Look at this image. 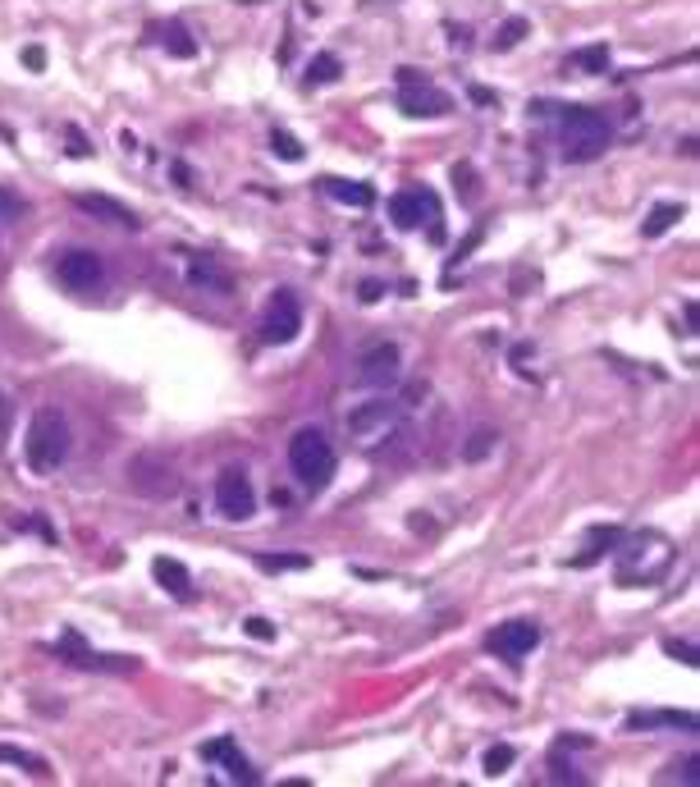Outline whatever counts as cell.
Instances as JSON below:
<instances>
[{
    "instance_id": "cell-1",
    "label": "cell",
    "mask_w": 700,
    "mask_h": 787,
    "mask_svg": "<svg viewBox=\"0 0 700 787\" xmlns=\"http://www.w3.org/2000/svg\"><path fill=\"white\" fill-rule=\"evenodd\" d=\"M23 458L37 476L55 472L69 458V421L55 408H37L28 421V440H23Z\"/></svg>"
},
{
    "instance_id": "cell-2",
    "label": "cell",
    "mask_w": 700,
    "mask_h": 787,
    "mask_svg": "<svg viewBox=\"0 0 700 787\" xmlns=\"http://www.w3.org/2000/svg\"><path fill=\"white\" fill-rule=\"evenodd\" d=\"M668 563H673V545L659 531H641L632 540H618V582L623 586L655 582V577H664Z\"/></svg>"
},
{
    "instance_id": "cell-3",
    "label": "cell",
    "mask_w": 700,
    "mask_h": 787,
    "mask_svg": "<svg viewBox=\"0 0 700 787\" xmlns=\"http://www.w3.org/2000/svg\"><path fill=\"white\" fill-rule=\"evenodd\" d=\"M559 142H563V156H568V161H577V165L595 161V156H604V147H609V124H604V115L591 106H563Z\"/></svg>"
},
{
    "instance_id": "cell-4",
    "label": "cell",
    "mask_w": 700,
    "mask_h": 787,
    "mask_svg": "<svg viewBox=\"0 0 700 787\" xmlns=\"http://www.w3.org/2000/svg\"><path fill=\"white\" fill-rule=\"evenodd\" d=\"M289 472L298 476V486L307 490H325L334 476V444L325 440L316 426H307V431H298L289 440Z\"/></svg>"
},
{
    "instance_id": "cell-5",
    "label": "cell",
    "mask_w": 700,
    "mask_h": 787,
    "mask_svg": "<svg viewBox=\"0 0 700 787\" xmlns=\"http://www.w3.org/2000/svg\"><path fill=\"white\" fill-rule=\"evenodd\" d=\"M399 426H403V408L394 399H371L348 412V440H357L362 449H376V444L394 440Z\"/></svg>"
},
{
    "instance_id": "cell-6",
    "label": "cell",
    "mask_w": 700,
    "mask_h": 787,
    "mask_svg": "<svg viewBox=\"0 0 700 787\" xmlns=\"http://www.w3.org/2000/svg\"><path fill=\"white\" fill-rule=\"evenodd\" d=\"M399 106H403V115H412V119H444L453 110V101H449V92H440L426 74L399 69Z\"/></svg>"
},
{
    "instance_id": "cell-7",
    "label": "cell",
    "mask_w": 700,
    "mask_h": 787,
    "mask_svg": "<svg viewBox=\"0 0 700 787\" xmlns=\"http://www.w3.org/2000/svg\"><path fill=\"white\" fill-rule=\"evenodd\" d=\"M389 220L399 229H421L431 225V238H444L440 225V197L431 188H403V193L389 197Z\"/></svg>"
},
{
    "instance_id": "cell-8",
    "label": "cell",
    "mask_w": 700,
    "mask_h": 787,
    "mask_svg": "<svg viewBox=\"0 0 700 787\" xmlns=\"http://www.w3.org/2000/svg\"><path fill=\"white\" fill-rule=\"evenodd\" d=\"M302 330V302L293 289H275L266 316H261V339L266 344H293Z\"/></svg>"
},
{
    "instance_id": "cell-9",
    "label": "cell",
    "mask_w": 700,
    "mask_h": 787,
    "mask_svg": "<svg viewBox=\"0 0 700 787\" xmlns=\"http://www.w3.org/2000/svg\"><path fill=\"white\" fill-rule=\"evenodd\" d=\"M216 513L229 522H243L257 513V495H252V481L238 467H225L216 476Z\"/></svg>"
},
{
    "instance_id": "cell-10",
    "label": "cell",
    "mask_w": 700,
    "mask_h": 787,
    "mask_svg": "<svg viewBox=\"0 0 700 787\" xmlns=\"http://www.w3.org/2000/svg\"><path fill=\"white\" fill-rule=\"evenodd\" d=\"M129 486L138 490V495H147V499H170V495H179V476H174L170 463L142 453V458H133V463H129Z\"/></svg>"
},
{
    "instance_id": "cell-11",
    "label": "cell",
    "mask_w": 700,
    "mask_h": 787,
    "mask_svg": "<svg viewBox=\"0 0 700 787\" xmlns=\"http://www.w3.org/2000/svg\"><path fill=\"white\" fill-rule=\"evenodd\" d=\"M55 280L65 284V289H97L101 280H106V266H101V257L92 248H69L60 252V261H55Z\"/></svg>"
},
{
    "instance_id": "cell-12",
    "label": "cell",
    "mask_w": 700,
    "mask_h": 787,
    "mask_svg": "<svg viewBox=\"0 0 700 787\" xmlns=\"http://www.w3.org/2000/svg\"><path fill=\"white\" fill-rule=\"evenodd\" d=\"M403 376V357L394 344H376L367 348V353L357 357V380L367 389H389V385H399Z\"/></svg>"
},
{
    "instance_id": "cell-13",
    "label": "cell",
    "mask_w": 700,
    "mask_h": 787,
    "mask_svg": "<svg viewBox=\"0 0 700 787\" xmlns=\"http://www.w3.org/2000/svg\"><path fill=\"white\" fill-rule=\"evenodd\" d=\"M60 659L78 664V669H97V673H138V659H124V655H97V650H87L83 637H78L74 627H69L65 637H60Z\"/></svg>"
},
{
    "instance_id": "cell-14",
    "label": "cell",
    "mask_w": 700,
    "mask_h": 787,
    "mask_svg": "<svg viewBox=\"0 0 700 787\" xmlns=\"http://www.w3.org/2000/svg\"><path fill=\"white\" fill-rule=\"evenodd\" d=\"M540 646V627L531 623V618H513V623H499L495 632H490V650H495L499 659H527L531 650Z\"/></svg>"
},
{
    "instance_id": "cell-15",
    "label": "cell",
    "mask_w": 700,
    "mask_h": 787,
    "mask_svg": "<svg viewBox=\"0 0 700 787\" xmlns=\"http://www.w3.org/2000/svg\"><path fill=\"white\" fill-rule=\"evenodd\" d=\"M74 206H78V211H87V216L106 220V225H124V229L142 225L138 211H129L124 202H115V197H106V193H74Z\"/></svg>"
},
{
    "instance_id": "cell-16",
    "label": "cell",
    "mask_w": 700,
    "mask_h": 787,
    "mask_svg": "<svg viewBox=\"0 0 700 787\" xmlns=\"http://www.w3.org/2000/svg\"><path fill=\"white\" fill-rule=\"evenodd\" d=\"M650 728H682V733H696L700 719L687 710H641L627 714V733H650Z\"/></svg>"
},
{
    "instance_id": "cell-17",
    "label": "cell",
    "mask_w": 700,
    "mask_h": 787,
    "mask_svg": "<svg viewBox=\"0 0 700 787\" xmlns=\"http://www.w3.org/2000/svg\"><path fill=\"white\" fill-rule=\"evenodd\" d=\"M151 572H156V582H161L174 600H193V577H188V568L179 559H156Z\"/></svg>"
},
{
    "instance_id": "cell-18",
    "label": "cell",
    "mask_w": 700,
    "mask_h": 787,
    "mask_svg": "<svg viewBox=\"0 0 700 787\" xmlns=\"http://www.w3.org/2000/svg\"><path fill=\"white\" fill-rule=\"evenodd\" d=\"M188 284H197V289H216V293L234 289L229 270H220L211 257H193V261H188Z\"/></svg>"
},
{
    "instance_id": "cell-19",
    "label": "cell",
    "mask_w": 700,
    "mask_h": 787,
    "mask_svg": "<svg viewBox=\"0 0 700 787\" xmlns=\"http://www.w3.org/2000/svg\"><path fill=\"white\" fill-rule=\"evenodd\" d=\"M321 188L334 197V202L357 206V211L376 202V188H371V184H357V179H321Z\"/></svg>"
},
{
    "instance_id": "cell-20",
    "label": "cell",
    "mask_w": 700,
    "mask_h": 787,
    "mask_svg": "<svg viewBox=\"0 0 700 787\" xmlns=\"http://www.w3.org/2000/svg\"><path fill=\"white\" fill-rule=\"evenodd\" d=\"M678 220H682V206H678V202H659L655 211H650V216H646V225H641V234H646V238H659V234H668V229L678 225Z\"/></svg>"
},
{
    "instance_id": "cell-21",
    "label": "cell",
    "mask_w": 700,
    "mask_h": 787,
    "mask_svg": "<svg viewBox=\"0 0 700 787\" xmlns=\"http://www.w3.org/2000/svg\"><path fill=\"white\" fill-rule=\"evenodd\" d=\"M161 46L170 55H179V60H193V55H197V42L188 37L184 23H165V28H161Z\"/></svg>"
},
{
    "instance_id": "cell-22",
    "label": "cell",
    "mask_w": 700,
    "mask_h": 787,
    "mask_svg": "<svg viewBox=\"0 0 700 787\" xmlns=\"http://www.w3.org/2000/svg\"><path fill=\"white\" fill-rule=\"evenodd\" d=\"M339 74H344V65H339V55H334V51H321V55L312 60V65H307V83H312V87L334 83Z\"/></svg>"
},
{
    "instance_id": "cell-23",
    "label": "cell",
    "mask_w": 700,
    "mask_h": 787,
    "mask_svg": "<svg viewBox=\"0 0 700 787\" xmlns=\"http://www.w3.org/2000/svg\"><path fill=\"white\" fill-rule=\"evenodd\" d=\"M0 765H19V769H28L33 778H46L51 769H46V760L42 755H33V751H19V746H0Z\"/></svg>"
},
{
    "instance_id": "cell-24",
    "label": "cell",
    "mask_w": 700,
    "mask_h": 787,
    "mask_svg": "<svg viewBox=\"0 0 700 787\" xmlns=\"http://www.w3.org/2000/svg\"><path fill=\"white\" fill-rule=\"evenodd\" d=\"M572 69L604 74V69H609V46H582V51H572Z\"/></svg>"
},
{
    "instance_id": "cell-25",
    "label": "cell",
    "mask_w": 700,
    "mask_h": 787,
    "mask_svg": "<svg viewBox=\"0 0 700 787\" xmlns=\"http://www.w3.org/2000/svg\"><path fill=\"white\" fill-rule=\"evenodd\" d=\"M307 554H257V568L261 572H298V568H307Z\"/></svg>"
},
{
    "instance_id": "cell-26",
    "label": "cell",
    "mask_w": 700,
    "mask_h": 787,
    "mask_svg": "<svg viewBox=\"0 0 700 787\" xmlns=\"http://www.w3.org/2000/svg\"><path fill=\"white\" fill-rule=\"evenodd\" d=\"M216 765H225V769H229V778H234V783H257V769H252L248 760H243V755H238V746H229V751L220 755Z\"/></svg>"
},
{
    "instance_id": "cell-27",
    "label": "cell",
    "mask_w": 700,
    "mask_h": 787,
    "mask_svg": "<svg viewBox=\"0 0 700 787\" xmlns=\"http://www.w3.org/2000/svg\"><path fill=\"white\" fill-rule=\"evenodd\" d=\"M527 33H531V23H527V19H508L504 28L495 33V51H513V46L522 42Z\"/></svg>"
},
{
    "instance_id": "cell-28",
    "label": "cell",
    "mask_w": 700,
    "mask_h": 787,
    "mask_svg": "<svg viewBox=\"0 0 700 787\" xmlns=\"http://www.w3.org/2000/svg\"><path fill=\"white\" fill-rule=\"evenodd\" d=\"M513 760H517V751H513V746H504V742H499V746H490V751H485V774H490V778L508 774V765H513Z\"/></svg>"
},
{
    "instance_id": "cell-29",
    "label": "cell",
    "mask_w": 700,
    "mask_h": 787,
    "mask_svg": "<svg viewBox=\"0 0 700 787\" xmlns=\"http://www.w3.org/2000/svg\"><path fill=\"white\" fill-rule=\"evenodd\" d=\"M270 151H275L280 161H302V142L293 138V133H284V129L270 133Z\"/></svg>"
},
{
    "instance_id": "cell-30",
    "label": "cell",
    "mask_w": 700,
    "mask_h": 787,
    "mask_svg": "<svg viewBox=\"0 0 700 787\" xmlns=\"http://www.w3.org/2000/svg\"><path fill=\"white\" fill-rule=\"evenodd\" d=\"M490 449H495V431H476L472 440L463 444V458H467V463H481Z\"/></svg>"
},
{
    "instance_id": "cell-31",
    "label": "cell",
    "mask_w": 700,
    "mask_h": 787,
    "mask_svg": "<svg viewBox=\"0 0 700 787\" xmlns=\"http://www.w3.org/2000/svg\"><path fill=\"white\" fill-rule=\"evenodd\" d=\"M243 632H248L252 641H275V623H266V618H248Z\"/></svg>"
},
{
    "instance_id": "cell-32",
    "label": "cell",
    "mask_w": 700,
    "mask_h": 787,
    "mask_svg": "<svg viewBox=\"0 0 700 787\" xmlns=\"http://www.w3.org/2000/svg\"><path fill=\"white\" fill-rule=\"evenodd\" d=\"M664 650L668 655H678L682 664H687V669H696L700 659H696V646H687V641H664Z\"/></svg>"
},
{
    "instance_id": "cell-33",
    "label": "cell",
    "mask_w": 700,
    "mask_h": 787,
    "mask_svg": "<svg viewBox=\"0 0 700 787\" xmlns=\"http://www.w3.org/2000/svg\"><path fill=\"white\" fill-rule=\"evenodd\" d=\"M28 211V202L23 197H14L10 188H0V216H23Z\"/></svg>"
},
{
    "instance_id": "cell-34",
    "label": "cell",
    "mask_w": 700,
    "mask_h": 787,
    "mask_svg": "<svg viewBox=\"0 0 700 787\" xmlns=\"http://www.w3.org/2000/svg\"><path fill=\"white\" fill-rule=\"evenodd\" d=\"M673 769H682V783H691V787L700 783V760H696V755H687V760H682V765H673Z\"/></svg>"
},
{
    "instance_id": "cell-35",
    "label": "cell",
    "mask_w": 700,
    "mask_h": 787,
    "mask_svg": "<svg viewBox=\"0 0 700 787\" xmlns=\"http://www.w3.org/2000/svg\"><path fill=\"white\" fill-rule=\"evenodd\" d=\"M453 179H463V197H467V202H476V184H472V170H467V165H453Z\"/></svg>"
},
{
    "instance_id": "cell-36",
    "label": "cell",
    "mask_w": 700,
    "mask_h": 787,
    "mask_svg": "<svg viewBox=\"0 0 700 787\" xmlns=\"http://www.w3.org/2000/svg\"><path fill=\"white\" fill-rule=\"evenodd\" d=\"M87 151H92V147H87V142H83V133H78V129H69V156H87Z\"/></svg>"
},
{
    "instance_id": "cell-37",
    "label": "cell",
    "mask_w": 700,
    "mask_h": 787,
    "mask_svg": "<svg viewBox=\"0 0 700 787\" xmlns=\"http://www.w3.org/2000/svg\"><path fill=\"white\" fill-rule=\"evenodd\" d=\"M23 65H28V69H42V65H46L42 46H28V51H23Z\"/></svg>"
},
{
    "instance_id": "cell-38",
    "label": "cell",
    "mask_w": 700,
    "mask_h": 787,
    "mask_svg": "<svg viewBox=\"0 0 700 787\" xmlns=\"http://www.w3.org/2000/svg\"><path fill=\"white\" fill-rule=\"evenodd\" d=\"M472 101L476 106H495V92L490 87H472Z\"/></svg>"
},
{
    "instance_id": "cell-39",
    "label": "cell",
    "mask_w": 700,
    "mask_h": 787,
    "mask_svg": "<svg viewBox=\"0 0 700 787\" xmlns=\"http://www.w3.org/2000/svg\"><path fill=\"white\" fill-rule=\"evenodd\" d=\"M376 298H380V284L367 280V284H362V302H376Z\"/></svg>"
},
{
    "instance_id": "cell-40",
    "label": "cell",
    "mask_w": 700,
    "mask_h": 787,
    "mask_svg": "<svg viewBox=\"0 0 700 787\" xmlns=\"http://www.w3.org/2000/svg\"><path fill=\"white\" fill-rule=\"evenodd\" d=\"M0 426H5V394H0Z\"/></svg>"
},
{
    "instance_id": "cell-41",
    "label": "cell",
    "mask_w": 700,
    "mask_h": 787,
    "mask_svg": "<svg viewBox=\"0 0 700 787\" xmlns=\"http://www.w3.org/2000/svg\"><path fill=\"white\" fill-rule=\"evenodd\" d=\"M362 5H380V0H362Z\"/></svg>"
}]
</instances>
